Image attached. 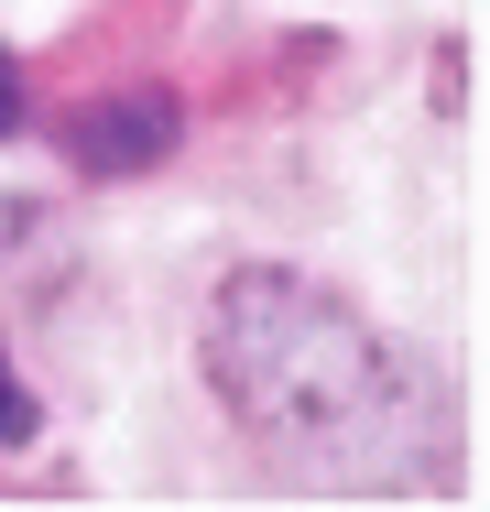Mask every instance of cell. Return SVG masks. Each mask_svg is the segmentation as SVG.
<instances>
[{
    "label": "cell",
    "mask_w": 490,
    "mask_h": 512,
    "mask_svg": "<svg viewBox=\"0 0 490 512\" xmlns=\"http://www.w3.org/2000/svg\"><path fill=\"white\" fill-rule=\"evenodd\" d=\"M207 382L251 447L316 480H382L436 447V371L305 273H229L207 306Z\"/></svg>",
    "instance_id": "cell-1"
},
{
    "label": "cell",
    "mask_w": 490,
    "mask_h": 512,
    "mask_svg": "<svg viewBox=\"0 0 490 512\" xmlns=\"http://www.w3.org/2000/svg\"><path fill=\"white\" fill-rule=\"evenodd\" d=\"M175 131H186V109L164 99V88H109V99H77L55 120V153L77 175H153L175 153Z\"/></svg>",
    "instance_id": "cell-2"
},
{
    "label": "cell",
    "mask_w": 490,
    "mask_h": 512,
    "mask_svg": "<svg viewBox=\"0 0 490 512\" xmlns=\"http://www.w3.org/2000/svg\"><path fill=\"white\" fill-rule=\"evenodd\" d=\"M22 436H33V382L0 360V447H22Z\"/></svg>",
    "instance_id": "cell-3"
},
{
    "label": "cell",
    "mask_w": 490,
    "mask_h": 512,
    "mask_svg": "<svg viewBox=\"0 0 490 512\" xmlns=\"http://www.w3.org/2000/svg\"><path fill=\"white\" fill-rule=\"evenodd\" d=\"M11 131H22V55L0 44V142H11Z\"/></svg>",
    "instance_id": "cell-4"
}]
</instances>
